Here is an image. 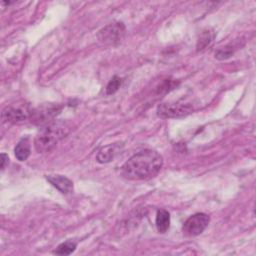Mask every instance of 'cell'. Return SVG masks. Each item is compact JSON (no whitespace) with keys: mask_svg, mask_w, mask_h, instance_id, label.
<instances>
[{"mask_svg":"<svg viewBox=\"0 0 256 256\" xmlns=\"http://www.w3.org/2000/svg\"><path fill=\"white\" fill-rule=\"evenodd\" d=\"M47 180L61 193L68 194L73 191V183L70 179L62 175H48Z\"/></svg>","mask_w":256,"mask_h":256,"instance_id":"9","label":"cell"},{"mask_svg":"<svg viewBox=\"0 0 256 256\" xmlns=\"http://www.w3.org/2000/svg\"><path fill=\"white\" fill-rule=\"evenodd\" d=\"M61 107L58 105H49L39 107L31 111V121L37 125H46L52 122V119L59 113Z\"/></svg>","mask_w":256,"mask_h":256,"instance_id":"6","label":"cell"},{"mask_svg":"<svg viewBox=\"0 0 256 256\" xmlns=\"http://www.w3.org/2000/svg\"><path fill=\"white\" fill-rule=\"evenodd\" d=\"M31 114V111L22 108V107H6L2 112V120L3 122L16 123L21 122L27 119Z\"/></svg>","mask_w":256,"mask_h":256,"instance_id":"7","label":"cell"},{"mask_svg":"<svg viewBox=\"0 0 256 256\" xmlns=\"http://www.w3.org/2000/svg\"><path fill=\"white\" fill-rule=\"evenodd\" d=\"M76 246H77V243L72 241V240H68L66 242H63L61 243L55 250H54V254H57V255H69L71 254L72 252L75 251L76 249Z\"/></svg>","mask_w":256,"mask_h":256,"instance_id":"12","label":"cell"},{"mask_svg":"<svg viewBox=\"0 0 256 256\" xmlns=\"http://www.w3.org/2000/svg\"><path fill=\"white\" fill-rule=\"evenodd\" d=\"M210 222V217L205 213H196L190 216L183 224L182 230L186 236L193 237L201 234Z\"/></svg>","mask_w":256,"mask_h":256,"instance_id":"4","label":"cell"},{"mask_svg":"<svg viewBox=\"0 0 256 256\" xmlns=\"http://www.w3.org/2000/svg\"><path fill=\"white\" fill-rule=\"evenodd\" d=\"M120 85H121V79L119 77H117V76H114L109 81V83H108V85L106 87V93L108 95H111V94L115 93L119 89Z\"/></svg>","mask_w":256,"mask_h":256,"instance_id":"14","label":"cell"},{"mask_svg":"<svg viewBox=\"0 0 256 256\" xmlns=\"http://www.w3.org/2000/svg\"><path fill=\"white\" fill-rule=\"evenodd\" d=\"M162 165V156L155 150L146 149L127 160L122 166L121 172L126 179L145 180L158 174Z\"/></svg>","mask_w":256,"mask_h":256,"instance_id":"1","label":"cell"},{"mask_svg":"<svg viewBox=\"0 0 256 256\" xmlns=\"http://www.w3.org/2000/svg\"><path fill=\"white\" fill-rule=\"evenodd\" d=\"M234 46L233 45H227V46H224L220 49H218L216 52H215V57L219 60H224V59H227L229 58L230 56H232V54L234 53Z\"/></svg>","mask_w":256,"mask_h":256,"instance_id":"13","label":"cell"},{"mask_svg":"<svg viewBox=\"0 0 256 256\" xmlns=\"http://www.w3.org/2000/svg\"><path fill=\"white\" fill-rule=\"evenodd\" d=\"M126 28L123 23L116 22L109 24L102 28L98 33V39L104 43L109 45H115L122 41L125 36Z\"/></svg>","mask_w":256,"mask_h":256,"instance_id":"3","label":"cell"},{"mask_svg":"<svg viewBox=\"0 0 256 256\" xmlns=\"http://www.w3.org/2000/svg\"><path fill=\"white\" fill-rule=\"evenodd\" d=\"M156 228L159 233H165L170 226V214L164 209H160L156 214Z\"/></svg>","mask_w":256,"mask_h":256,"instance_id":"10","label":"cell"},{"mask_svg":"<svg viewBox=\"0 0 256 256\" xmlns=\"http://www.w3.org/2000/svg\"><path fill=\"white\" fill-rule=\"evenodd\" d=\"M8 161H9L8 156H7L5 153H2V154H1V168H2V170L5 169V167H6L7 163H8Z\"/></svg>","mask_w":256,"mask_h":256,"instance_id":"15","label":"cell"},{"mask_svg":"<svg viewBox=\"0 0 256 256\" xmlns=\"http://www.w3.org/2000/svg\"><path fill=\"white\" fill-rule=\"evenodd\" d=\"M69 132V127L61 121H52L43 127L35 137L34 146L36 151L44 153L50 151Z\"/></svg>","mask_w":256,"mask_h":256,"instance_id":"2","label":"cell"},{"mask_svg":"<svg viewBox=\"0 0 256 256\" xmlns=\"http://www.w3.org/2000/svg\"><path fill=\"white\" fill-rule=\"evenodd\" d=\"M193 106L191 104L183 103H163L158 106L157 114L161 118H179L189 115L193 112Z\"/></svg>","mask_w":256,"mask_h":256,"instance_id":"5","label":"cell"},{"mask_svg":"<svg viewBox=\"0 0 256 256\" xmlns=\"http://www.w3.org/2000/svg\"><path fill=\"white\" fill-rule=\"evenodd\" d=\"M15 157L19 161H25L30 155V142L27 138L21 139L14 149Z\"/></svg>","mask_w":256,"mask_h":256,"instance_id":"11","label":"cell"},{"mask_svg":"<svg viewBox=\"0 0 256 256\" xmlns=\"http://www.w3.org/2000/svg\"><path fill=\"white\" fill-rule=\"evenodd\" d=\"M122 144L121 143H113V144H109L107 146L102 147L96 156V159L99 163H107L112 161L115 156L120 153L121 149H122Z\"/></svg>","mask_w":256,"mask_h":256,"instance_id":"8","label":"cell"}]
</instances>
